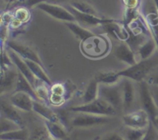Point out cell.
I'll return each instance as SVG.
<instances>
[{
	"label": "cell",
	"instance_id": "obj_5",
	"mask_svg": "<svg viewBox=\"0 0 158 140\" xmlns=\"http://www.w3.org/2000/svg\"><path fill=\"white\" fill-rule=\"evenodd\" d=\"M109 49V42L105 37L95 35L81 42V50L85 55L90 58H98L106 55Z\"/></svg>",
	"mask_w": 158,
	"mask_h": 140
},
{
	"label": "cell",
	"instance_id": "obj_22",
	"mask_svg": "<svg viewBox=\"0 0 158 140\" xmlns=\"http://www.w3.org/2000/svg\"><path fill=\"white\" fill-rule=\"evenodd\" d=\"M65 25L68 27V29L76 35V37L79 38L81 42L85 41L88 38H91L92 36L95 35V34L86 28L80 26L77 22H64Z\"/></svg>",
	"mask_w": 158,
	"mask_h": 140
},
{
	"label": "cell",
	"instance_id": "obj_29",
	"mask_svg": "<svg viewBox=\"0 0 158 140\" xmlns=\"http://www.w3.org/2000/svg\"><path fill=\"white\" fill-rule=\"evenodd\" d=\"M70 6L77 9V11L80 12H83L85 14H89V15H98V12L94 9V6L86 2L83 0H75L70 2ZM99 16V15H98Z\"/></svg>",
	"mask_w": 158,
	"mask_h": 140
},
{
	"label": "cell",
	"instance_id": "obj_33",
	"mask_svg": "<svg viewBox=\"0 0 158 140\" xmlns=\"http://www.w3.org/2000/svg\"><path fill=\"white\" fill-rule=\"evenodd\" d=\"M142 140H158V129L152 122H151L147 129L146 133Z\"/></svg>",
	"mask_w": 158,
	"mask_h": 140
},
{
	"label": "cell",
	"instance_id": "obj_19",
	"mask_svg": "<svg viewBox=\"0 0 158 140\" xmlns=\"http://www.w3.org/2000/svg\"><path fill=\"white\" fill-rule=\"evenodd\" d=\"M44 124L52 140L68 139L67 129L65 125L49 121H44Z\"/></svg>",
	"mask_w": 158,
	"mask_h": 140
},
{
	"label": "cell",
	"instance_id": "obj_42",
	"mask_svg": "<svg viewBox=\"0 0 158 140\" xmlns=\"http://www.w3.org/2000/svg\"><path fill=\"white\" fill-rule=\"evenodd\" d=\"M141 1H142V0H141Z\"/></svg>",
	"mask_w": 158,
	"mask_h": 140
},
{
	"label": "cell",
	"instance_id": "obj_32",
	"mask_svg": "<svg viewBox=\"0 0 158 140\" xmlns=\"http://www.w3.org/2000/svg\"><path fill=\"white\" fill-rule=\"evenodd\" d=\"M14 18H16L17 20L20 21L21 22L27 23L30 20L31 18V13L29 9L26 7H23V6H19L16 9L14 10L13 12Z\"/></svg>",
	"mask_w": 158,
	"mask_h": 140
},
{
	"label": "cell",
	"instance_id": "obj_28",
	"mask_svg": "<svg viewBox=\"0 0 158 140\" xmlns=\"http://www.w3.org/2000/svg\"><path fill=\"white\" fill-rule=\"evenodd\" d=\"M29 140H52L49 135L45 124L35 126L30 131V137Z\"/></svg>",
	"mask_w": 158,
	"mask_h": 140
},
{
	"label": "cell",
	"instance_id": "obj_39",
	"mask_svg": "<svg viewBox=\"0 0 158 140\" xmlns=\"http://www.w3.org/2000/svg\"><path fill=\"white\" fill-rule=\"evenodd\" d=\"M66 1H67V0H47L46 2H49V3H52V4L60 5Z\"/></svg>",
	"mask_w": 158,
	"mask_h": 140
},
{
	"label": "cell",
	"instance_id": "obj_34",
	"mask_svg": "<svg viewBox=\"0 0 158 140\" xmlns=\"http://www.w3.org/2000/svg\"><path fill=\"white\" fill-rule=\"evenodd\" d=\"M50 94H53V95H60V96H65L66 97V89L64 85L62 83H56V84H52L50 86Z\"/></svg>",
	"mask_w": 158,
	"mask_h": 140
},
{
	"label": "cell",
	"instance_id": "obj_17",
	"mask_svg": "<svg viewBox=\"0 0 158 140\" xmlns=\"http://www.w3.org/2000/svg\"><path fill=\"white\" fill-rule=\"evenodd\" d=\"M101 27L106 33L110 35L116 39H119L121 42H126L129 38V32L126 26L123 25V22L114 20V22L103 25Z\"/></svg>",
	"mask_w": 158,
	"mask_h": 140
},
{
	"label": "cell",
	"instance_id": "obj_10",
	"mask_svg": "<svg viewBox=\"0 0 158 140\" xmlns=\"http://www.w3.org/2000/svg\"><path fill=\"white\" fill-rule=\"evenodd\" d=\"M122 89H123V112L127 113L133 110L136 98H137V90H136L134 82L127 78H122L120 80Z\"/></svg>",
	"mask_w": 158,
	"mask_h": 140
},
{
	"label": "cell",
	"instance_id": "obj_25",
	"mask_svg": "<svg viewBox=\"0 0 158 140\" xmlns=\"http://www.w3.org/2000/svg\"><path fill=\"white\" fill-rule=\"evenodd\" d=\"M99 85L100 84L94 78L89 82L82 97V100H83L82 104L91 102L98 98Z\"/></svg>",
	"mask_w": 158,
	"mask_h": 140
},
{
	"label": "cell",
	"instance_id": "obj_3",
	"mask_svg": "<svg viewBox=\"0 0 158 140\" xmlns=\"http://www.w3.org/2000/svg\"><path fill=\"white\" fill-rule=\"evenodd\" d=\"M98 98H102L105 102L112 106L117 112H123V89L121 83L114 85H99Z\"/></svg>",
	"mask_w": 158,
	"mask_h": 140
},
{
	"label": "cell",
	"instance_id": "obj_7",
	"mask_svg": "<svg viewBox=\"0 0 158 140\" xmlns=\"http://www.w3.org/2000/svg\"><path fill=\"white\" fill-rule=\"evenodd\" d=\"M122 121L126 127L146 129L149 126L151 120L149 115L144 110L139 109L123 114L122 116Z\"/></svg>",
	"mask_w": 158,
	"mask_h": 140
},
{
	"label": "cell",
	"instance_id": "obj_8",
	"mask_svg": "<svg viewBox=\"0 0 158 140\" xmlns=\"http://www.w3.org/2000/svg\"><path fill=\"white\" fill-rule=\"evenodd\" d=\"M35 8L40 9L43 12L50 15L51 17L57 20H60V21H63L64 22H77L73 14L69 9H66L60 5L52 4V3L44 2L37 5Z\"/></svg>",
	"mask_w": 158,
	"mask_h": 140
},
{
	"label": "cell",
	"instance_id": "obj_40",
	"mask_svg": "<svg viewBox=\"0 0 158 140\" xmlns=\"http://www.w3.org/2000/svg\"><path fill=\"white\" fill-rule=\"evenodd\" d=\"M152 122L154 123V126H155L156 127H157V129H158V116L157 117V118H155V120H154V122Z\"/></svg>",
	"mask_w": 158,
	"mask_h": 140
},
{
	"label": "cell",
	"instance_id": "obj_38",
	"mask_svg": "<svg viewBox=\"0 0 158 140\" xmlns=\"http://www.w3.org/2000/svg\"><path fill=\"white\" fill-rule=\"evenodd\" d=\"M146 81L149 83L151 86H158V72L153 73L152 75H150Z\"/></svg>",
	"mask_w": 158,
	"mask_h": 140
},
{
	"label": "cell",
	"instance_id": "obj_16",
	"mask_svg": "<svg viewBox=\"0 0 158 140\" xmlns=\"http://www.w3.org/2000/svg\"><path fill=\"white\" fill-rule=\"evenodd\" d=\"M32 112H34L37 115H40L41 118L44 119V121L62 123V124L65 125L63 120H62L61 117L55 111L52 110L49 107V105L46 104V103L43 102L34 100L33 110H32Z\"/></svg>",
	"mask_w": 158,
	"mask_h": 140
},
{
	"label": "cell",
	"instance_id": "obj_35",
	"mask_svg": "<svg viewBox=\"0 0 158 140\" xmlns=\"http://www.w3.org/2000/svg\"><path fill=\"white\" fill-rule=\"evenodd\" d=\"M66 97L50 94L49 104V106H54V107H60V106H62L65 102H66Z\"/></svg>",
	"mask_w": 158,
	"mask_h": 140
},
{
	"label": "cell",
	"instance_id": "obj_21",
	"mask_svg": "<svg viewBox=\"0 0 158 140\" xmlns=\"http://www.w3.org/2000/svg\"><path fill=\"white\" fill-rule=\"evenodd\" d=\"M158 51L157 45L153 37L148 38L141 46L138 49L137 55L140 58V60L147 59L152 56Z\"/></svg>",
	"mask_w": 158,
	"mask_h": 140
},
{
	"label": "cell",
	"instance_id": "obj_15",
	"mask_svg": "<svg viewBox=\"0 0 158 140\" xmlns=\"http://www.w3.org/2000/svg\"><path fill=\"white\" fill-rule=\"evenodd\" d=\"M114 54L117 59L126 63L129 66H133L138 62L137 59V54L126 42L120 41L114 48Z\"/></svg>",
	"mask_w": 158,
	"mask_h": 140
},
{
	"label": "cell",
	"instance_id": "obj_24",
	"mask_svg": "<svg viewBox=\"0 0 158 140\" xmlns=\"http://www.w3.org/2000/svg\"><path fill=\"white\" fill-rule=\"evenodd\" d=\"M14 92H26V93L30 95L34 99L39 101L34 88L32 87V86L30 84V82H29L28 81V80L26 79L19 72L18 78H17L16 84H15V88Z\"/></svg>",
	"mask_w": 158,
	"mask_h": 140
},
{
	"label": "cell",
	"instance_id": "obj_26",
	"mask_svg": "<svg viewBox=\"0 0 158 140\" xmlns=\"http://www.w3.org/2000/svg\"><path fill=\"white\" fill-rule=\"evenodd\" d=\"M30 130L27 128H22L6 133L0 134V140H29Z\"/></svg>",
	"mask_w": 158,
	"mask_h": 140
},
{
	"label": "cell",
	"instance_id": "obj_23",
	"mask_svg": "<svg viewBox=\"0 0 158 140\" xmlns=\"http://www.w3.org/2000/svg\"><path fill=\"white\" fill-rule=\"evenodd\" d=\"M94 78L97 81L99 84L102 85H114L120 82L121 77L119 75L118 72H100L97 73L94 76Z\"/></svg>",
	"mask_w": 158,
	"mask_h": 140
},
{
	"label": "cell",
	"instance_id": "obj_2",
	"mask_svg": "<svg viewBox=\"0 0 158 140\" xmlns=\"http://www.w3.org/2000/svg\"><path fill=\"white\" fill-rule=\"evenodd\" d=\"M68 110L74 113L83 112V113H89L109 117L114 116L117 113V111L112 106L108 104L106 102L100 98H97L94 101L86 103V104L70 106L68 108Z\"/></svg>",
	"mask_w": 158,
	"mask_h": 140
},
{
	"label": "cell",
	"instance_id": "obj_13",
	"mask_svg": "<svg viewBox=\"0 0 158 140\" xmlns=\"http://www.w3.org/2000/svg\"><path fill=\"white\" fill-rule=\"evenodd\" d=\"M8 53H9V57H10L11 60L12 61V63L14 64V66H15L17 69H18L19 72L28 80V81L30 82V84L32 85V87L35 88L38 86L39 83L41 81L37 79L34 75L32 74V72H31L30 69L29 68L28 65L26 64V62H25V60L23 58H22L17 53H15L14 51H12V49H8Z\"/></svg>",
	"mask_w": 158,
	"mask_h": 140
},
{
	"label": "cell",
	"instance_id": "obj_9",
	"mask_svg": "<svg viewBox=\"0 0 158 140\" xmlns=\"http://www.w3.org/2000/svg\"><path fill=\"white\" fill-rule=\"evenodd\" d=\"M68 9L73 14L76 20H77V22L85 28L102 26L103 25L111 22H114L115 20L110 19V18H101V17H99L98 15L83 13V12L77 11V9H75L70 6H69Z\"/></svg>",
	"mask_w": 158,
	"mask_h": 140
},
{
	"label": "cell",
	"instance_id": "obj_30",
	"mask_svg": "<svg viewBox=\"0 0 158 140\" xmlns=\"http://www.w3.org/2000/svg\"><path fill=\"white\" fill-rule=\"evenodd\" d=\"M49 87L50 86L43 82H40L38 86L35 88V93L39 101L43 102L47 105L49 104V96H50V89H49Z\"/></svg>",
	"mask_w": 158,
	"mask_h": 140
},
{
	"label": "cell",
	"instance_id": "obj_6",
	"mask_svg": "<svg viewBox=\"0 0 158 140\" xmlns=\"http://www.w3.org/2000/svg\"><path fill=\"white\" fill-rule=\"evenodd\" d=\"M110 118L109 116L77 112L71 117L69 122L74 128L97 127L107 124L110 121Z\"/></svg>",
	"mask_w": 158,
	"mask_h": 140
},
{
	"label": "cell",
	"instance_id": "obj_1",
	"mask_svg": "<svg viewBox=\"0 0 158 140\" xmlns=\"http://www.w3.org/2000/svg\"><path fill=\"white\" fill-rule=\"evenodd\" d=\"M158 67V51L147 59L139 60L136 64L127 69L118 71L121 78H127L134 82L139 83L146 80Z\"/></svg>",
	"mask_w": 158,
	"mask_h": 140
},
{
	"label": "cell",
	"instance_id": "obj_27",
	"mask_svg": "<svg viewBox=\"0 0 158 140\" xmlns=\"http://www.w3.org/2000/svg\"><path fill=\"white\" fill-rule=\"evenodd\" d=\"M146 131L147 129H137L124 126L120 133L123 135L125 140H142L146 133Z\"/></svg>",
	"mask_w": 158,
	"mask_h": 140
},
{
	"label": "cell",
	"instance_id": "obj_41",
	"mask_svg": "<svg viewBox=\"0 0 158 140\" xmlns=\"http://www.w3.org/2000/svg\"><path fill=\"white\" fill-rule=\"evenodd\" d=\"M6 1H7L9 3H14L15 0H6Z\"/></svg>",
	"mask_w": 158,
	"mask_h": 140
},
{
	"label": "cell",
	"instance_id": "obj_20",
	"mask_svg": "<svg viewBox=\"0 0 158 140\" xmlns=\"http://www.w3.org/2000/svg\"><path fill=\"white\" fill-rule=\"evenodd\" d=\"M26 64L28 65L29 68L30 69L31 72L34 75V76L40 81L46 83L49 86H51L52 85V81L49 78V76L47 75L45 69H43V66L35 62L31 61V60H25Z\"/></svg>",
	"mask_w": 158,
	"mask_h": 140
},
{
	"label": "cell",
	"instance_id": "obj_12",
	"mask_svg": "<svg viewBox=\"0 0 158 140\" xmlns=\"http://www.w3.org/2000/svg\"><path fill=\"white\" fill-rule=\"evenodd\" d=\"M6 46L9 49L14 51L15 53L18 54L24 60H31V61L35 62L43 66L41 58L39 56L37 52L34 51L32 48L29 47V46H26L23 43L19 42L15 40L11 39L7 42Z\"/></svg>",
	"mask_w": 158,
	"mask_h": 140
},
{
	"label": "cell",
	"instance_id": "obj_31",
	"mask_svg": "<svg viewBox=\"0 0 158 140\" xmlns=\"http://www.w3.org/2000/svg\"><path fill=\"white\" fill-rule=\"evenodd\" d=\"M19 129H22V127L15 122L0 116V134L6 133Z\"/></svg>",
	"mask_w": 158,
	"mask_h": 140
},
{
	"label": "cell",
	"instance_id": "obj_18",
	"mask_svg": "<svg viewBox=\"0 0 158 140\" xmlns=\"http://www.w3.org/2000/svg\"><path fill=\"white\" fill-rule=\"evenodd\" d=\"M0 106H1L0 107V109H1V117L15 122L20 127L26 128L25 127L24 120L19 112V110L14 107L9 101L2 99L1 102H0Z\"/></svg>",
	"mask_w": 158,
	"mask_h": 140
},
{
	"label": "cell",
	"instance_id": "obj_36",
	"mask_svg": "<svg viewBox=\"0 0 158 140\" xmlns=\"http://www.w3.org/2000/svg\"><path fill=\"white\" fill-rule=\"evenodd\" d=\"M125 9H138L141 0H122Z\"/></svg>",
	"mask_w": 158,
	"mask_h": 140
},
{
	"label": "cell",
	"instance_id": "obj_11",
	"mask_svg": "<svg viewBox=\"0 0 158 140\" xmlns=\"http://www.w3.org/2000/svg\"><path fill=\"white\" fill-rule=\"evenodd\" d=\"M19 71L15 66L6 69H2L1 82H0V94L2 96L4 94L15 91V84L18 78Z\"/></svg>",
	"mask_w": 158,
	"mask_h": 140
},
{
	"label": "cell",
	"instance_id": "obj_37",
	"mask_svg": "<svg viewBox=\"0 0 158 140\" xmlns=\"http://www.w3.org/2000/svg\"><path fill=\"white\" fill-rule=\"evenodd\" d=\"M100 140H125L120 132H110L102 137Z\"/></svg>",
	"mask_w": 158,
	"mask_h": 140
},
{
	"label": "cell",
	"instance_id": "obj_14",
	"mask_svg": "<svg viewBox=\"0 0 158 140\" xmlns=\"http://www.w3.org/2000/svg\"><path fill=\"white\" fill-rule=\"evenodd\" d=\"M34 100L30 95L23 92H13L9 98V102L14 107L26 112H32Z\"/></svg>",
	"mask_w": 158,
	"mask_h": 140
},
{
	"label": "cell",
	"instance_id": "obj_4",
	"mask_svg": "<svg viewBox=\"0 0 158 140\" xmlns=\"http://www.w3.org/2000/svg\"><path fill=\"white\" fill-rule=\"evenodd\" d=\"M138 98L140 109L149 115L151 122H154L158 116V108L151 91V86L144 80L137 83Z\"/></svg>",
	"mask_w": 158,
	"mask_h": 140
}]
</instances>
